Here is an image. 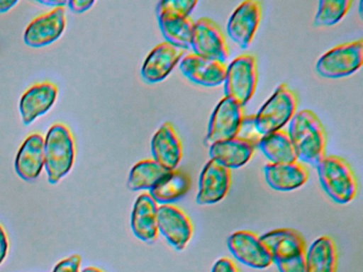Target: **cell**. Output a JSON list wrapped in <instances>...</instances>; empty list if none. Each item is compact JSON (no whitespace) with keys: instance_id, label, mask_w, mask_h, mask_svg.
I'll use <instances>...</instances> for the list:
<instances>
[{"instance_id":"2e32d148","label":"cell","mask_w":363,"mask_h":272,"mask_svg":"<svg viewBox=\"0 0 363 272\" xmlns=\"http://www.w3.org/2000/svg\"><path fill=\"white\" fill-rule=\"evenodd\" d=\"M186 50L164 42L155 47L144 61L141 74L147 83H158L164 80L172 70L182 61Z\"/></svg>"},{"instance_id":"836d02e7","label":"cell","mask_w":363,"mask_h":272,"mask_svg":"<svg viewBox=\"0 0 363 272\" xmlns=\"http://www.w3.org/2000/svg\"><path fill=\"white\" fill-rule=\"evenodd\" d=\"M18 4V0H0V14L11 10Z\"/></svg>"},{"instance_id":"f1b7e54d","label":"cell","mask_w":363,"mask_h":272,"mask_svg":"<svg viewBox=\"0 0 363 272\" xmlns=\"http://www.w3.org/2000/svg\"><path fill=\"white\" fill-rule=\"evenodd\" d=\"M199 2L196 0H164L157 6V16L169 15V16L188 17L194 11Z\"/></svg>"},{"instance_id":"277c9868","label":"cell","mask_w":363,"mask_h":272,"mask_svg":"<svg viewBox=\"0 0 363 272\" xmlns=\"http://www.w3.org/2000/svg\"><path fill=\"white\" fill-rule=\"evenodd\" d=\"M316 169L323 189L333 201L346 204L356 198L358 182L354 170L343 157L326 155Z\"/></svg>"},{"instance_id":"5b68a950","label":"cell","mask_w":363,"mask_h":272,"mask_svg":"<svg viewBox=\"0 0 363 272\" xmlns=\"http://www.w3.org/2000/svg\"><path fill=\"white\" fill-rule=\"evenodd\" d=\"M298 99L296 94L288 86L280 84L260 110L254 115V125L261 136L282 130L290 123L297 112Z\"/></svg>"},{"instance_id":"d590c367","label":"cell","mask_w":363,"mask_h":272,"mask_svg":"<svg viewBox=\"0 0 363 272\" xmlns=\"http://www.w3.org/2000/svg\"><path fill=\"white\" fill-rule=\"evenodd\" d=\"M82 272H104V271H101V270L99 269V268L88 267V268H84V269L82 270Z\"/></svg>"},{"instance_id":"7a4b0ae2","label":"cell","mask_w":363,"mask_h":272,"mask_svg":"<svg viewBox=\"0 0 363 272\" xmlns=\"http://www.w3.org/2000/svg\"><path fill=\"white\" fill-rule=\"evenodd\" d=\"M279 272L306 271V242L294 229H276L260 237Z\"/></svg>"},{"instance_id":"4dcf8cb0","label":"cell","mask_w":363,"mask_h":272,"mask_svg":"<svg viewBox=\"0 0 363 272\" xmlns=\"http://www.w3.org/2000/svg\"><path fill=\"white\" fill-rule=\"evenodd\" d=\"M211 272H240V270L233 259L223 257L216 261Z\"/></svg>"},{"instance_id":"7c38bea8","label":"cell","mask_w":363,"mask_h":272,"mask_svg":"<svg viewBox=\"0 0 363 272\" xmlns=\"http://www.w3.org/2000/svg\"><path fill=\"white\" fill-rule=\"evenodd\" d=\"M227 246L231 254L244 265L255 269H265L273 264L260 237L250 231H238L227 239Z\"/></svg>"},{"instance_id":"9a60e30c","label":"cell","mask_w":363,"mask_h":272,"mask_svg":"<svg viewBox=\"0 0 363 272\" xmlns=\"http://www.w3.org/2000/svg\"><path fill=\"white\" fill-rule=\"evenodd\" d=\"M180 70L192 82L203 86L214 87L224 83L227 63L206 59L192 52L182 57Z\"/></svg>"},{"instance_id":"4316f807","label":"cell","mask_w":363,"mask_h":272,"mask_svg":"<svg viewBox=\"0 0 363 272\" xmlns=\"http://www.w3.org/2000/svg\"><path fill=\"white\" fill-rule=\"evenodd\" d=\"M169 171L171 170L162 167L154 159L140 161L131 168L128 178L129 189L131 191L150 189V191L154 185Z\"/></svg>"},{"instance_id":"44dd1931","label":"cell","mask_w":363,"mask_h":272,"mask_svg":"<svg viewBox=\"0 0 363 272\" xmlns=\"http://www.w3.org/2000/svg\"><path fill=\"white\" fill-rule=\"evenodd\" d=\"M254 153L255 144L239 136L209 146L210 159L230 170L246 165Z\"/></svg>"},{"instance_id":"e0dca14e","label":"cell","mask_w":363,"mask_h":272,"mask_svg":"<svg viewBox=\"0 0 363 272\" xmlns=\"http://www.w3.org/2000/svg\"><path fill=\"white\" fill-rule=\"evenodd\" d=\"M152 159L167 170L178 167L182 159V140L171 123H162L157 130L150 142Z\"/></svg>"},{"instance_id":"cb8c5ba5","label":"cell","mask_w":363,"mask_h":272,"mask_svg":"<svg viewBox=\"0 0 363 272\" xmlns=\"http://www.w3.org/2000/svg\"><path fill=\"white\" fill-rule=\"evenodd\" d=\"M337 251L330 236H320L314 240L306 252V271L335 272Z\"/></svg>"},{"instance_id":"52a82bcc","label":"cell","mask_w":363,"mask_h":272,"mask_svg":"<svg viewBox=\"0 0 363 272\" xmlns=\"http://www.w3.org/2000/svg\"><path fill=\"white\" fill-rule=\"evenodd\" d=\"M362 62L363 40H354L333 47L324 53L316 63V72L324 78H344L356 72Z\"/></svg>"},{"instance_id":"d6986e66","label":"cell","mask_w":363,"mask_h":272,"mask_svg":"<svg viewBox=\"0 0 363 272\" xmlns=\"http://www.w3.org/2000/svg\"><path fill=\"white\" fill-rule=\"evenodd\" d=\"M158 204L150 193H144L138 197L131 212V229L133 234L142 242L152 244L158 238L157 210Z\"/></svg>"},{"instance_id":"1f68e13d","label":"cell","mask_w":363,"mask_h":272,"mask_svg":"<svg viewBox=\"0 0 363 272\" xmlns=\"http://www.w3.org/2000/svg\"><path fill=\"white\" fill-rule=\"evenodd\" d=\"M95 1L93 0H69L67 6L74 13H84L90 10L94 6Z\"/></svg>"},{"instance_id":"9c48e42d","label":"cell","mask_w":363,"mask_h":272,"mask_svg":"<svg viewBox=\"0 0 363 272\" xmlns=\"http://www.w3.org/2000/svg\"><path fill=\"white\" fill-rule=\"evenodd\" d=\"M244 108L235 100L224 97L212 112L208 125L206 144L211 146L214 142L230 140L239 134L243 123Z\"/></svg>"},{"instance_id":"ffe728a7","label":"cell","mask_w":363,"mask_h":272,"mask_svg":"<svg viewBox=\"0 0 363 272\" xmlns=\"http://www.w3.org/2000/svg\"><path fill=\"white\" fill-rule=\"evenodd\" d=\"M44 168V136L33 133L24 140L16 157V171L23 180L39 178Z\"/></svg>"},{"instance_id":"30bf717a","label":"cell","mask_w":363,"mask_h":272,"mask_svg":"<svg viewBox=\"0 0 363 272\" xmlns=\"http://www.w3.org/2000/svg\"><path fill=\"white\" fill-rule=\"evenodd\" d=\"M158 231L176 250L188 246L193 235V225L188 215L173 204H162L157 210Z\"/></svg>"},{"instance_id":"603a6c76","label":"cell","mask_w":363,"mask_h":272,"mask_svg":"<svg viewBox=\"0 0 363 272\" xmlns=\"http://www.w3.org/2000/svg\"><path fill=\"white\" fill-rule=\"evenodd\" d=\"M191 187V178L182 169L171 170L160 178L150 191L157 204H172L186 195Z\"/></svg>"},{"instance_id":"ac0fdd59","label":"cell","mask_w":363,"mask_h":272,"mask_svg":"<svg viewBox=\"0 0 363 272\" xmlns=\"http://www.w3.org/2000/svg\"><path fill=\"white\" fill-rule=\"evenodd\" d=\"M57 96L58 89L52 82L38 83L27 89L20 101L23 123L30 125L38 117L46 114L56 102Z\"/></svg>"},{"instance_id":"d4e9b609","label":"cell","mask_w":363,"mask_h":272,"mask_svg":"<svg viewBox=\"0 0 363 272\" xmlns=\"http://www.w3.org/2000/svg\"><path fill=\"white\" fill-rule=\"evenodd\" d=\"M257 146L271 164L294 163L298 161L286 130H279L262 136Z\"/></svg>"},{"instance_id":"5bb4252c","label":"cell","mask_w":363,"mask_h":272,"mask_svg":"<svg viewBox=\"0 0 363 272\" xmlns=\"http://www.w3.org/2000/svg\"><path fill=\"white\" fill-rule=\"evenodd\" d=\"M65 26V6L52 8L50 12L40 15L27 26L24 33L25 44L33 48L48 46L62 35Z\"/></svg>"},{"instance_id":"484cf974","label":"cell","mask_w":363,"mask_h":272,"mask_svg":"<svg viewBox=\"0 0 363 272\" xmlns=\"http://www.w3.org/2000/svg\"><path fill=\"white\" fill-rule=\"evenodd\" d=\"M157 17H158L159 27L167 42L184 50L190 48L195 23L192 17L169 16V15H159Z\"/></svg>"},{"instance_id":"6da1fadb","label":"cell","mask_w":363,"mask_h":272,"mask_svg":"<svg viewBox=\"0 0 363 272\" xmlns=\"http://www.w3.org/2000/svg\"><path fill=\"white\" fill-rule=\"evenodd\" d=\"M288 134L298 162L316 166L326 157L327 134L320 118L311 110L296 112L289 123Z\"/></svg>"},{"instance_id":"ba28073f","label":"cell","mask_w":363,"mask_h":272,"mask_svg":"<svg viewBox=\"0 0 363 272\" xmlns=\"http://www.w3.org/2000/svg\"><path fill=\"white\" fill-rule=\"evenodd\" d=\"M191 48L193 53L206 59L226 63L229 57V47L222 29L209 17H201L195 21L193 28Z\"/></svg>"},{"instance_id":"8fae6325","label":"cell","mask_w":363,"mask_h":272,"mask_svg":"<svg viewBox=\"0 0 363 272\" xmlns=\"http://www.w3.org/2000/svg\"><path fill=\"white\" fill-rule=\"evenodd\" d=\"M262 16V4L258 0L242 2L231 14L227 23L229 38L242 49L252 45Z\"/></svg>"},{"instance_id":"d6a6232c","label":"cell","mask_w":363,"mask_h":272,"mask_svg":"<svg viewBox=\"0 0 363 272\" xmlns=\"http://www.w3.org/2000/svg\"><path fill=\"white\" fill-rule=\"evenodd\" d=\"M8 238L4 227L0 225V264L3 263L8 252Z\"/></svg>"},{"instance_id":"8992f818","label":"cell","mask_w":363,"mask_h":272,"mask_svg":"<svg viewBox=\"0 0 363 272\" xmlns=\"http://www.w3.org/2000/svg\"><path fill=\"white\" fill-rule=\"evenodd\" d=\"M258 85V65L254 55L243 53L227 66L224 80L225 97L245 106L254 97Z\"/></svg>"},{"instance_id":"3957f363","label":"cell","mask_w":363,"mask_h":272,"mask_svg":"<svg viewBox=\"0 0 363 272\" xmlns=\"http://www.w3.org/2000/svg\"><path fill=\"white\" fill-rule=\"evenodd\" d=\"M75 152L71 130L63 123L52 125L44 138V168L50 184L60 182L71 171Z\"/></svg>"},{"instance_id":"e575fe53","label":"cell","mask_w":363,"mask_h":272,"mask_svg":"<svg viewBox=\"0 0 363 272\" xmlns=\"http://www.w3.org/2000/svg\"><path fill=\"white\" fill-rule=\"evenodd\" d=\"M39 4H44V6H52V8H61L67 4L65 0H39Z\"/></svg>"},{"instance_id":"f546056e","label":"cell","mask_w":363,"mask_h":272,"mask_svg":"<svg viewBox=\"0 0 363 272\" xmlns=\"http://www.w3.org/2000/svg\"><path fill=\"white\" fill-rule=\"evenodd\" d=\"M80 264H82L80 255L74 254L59 261L52 272H80Z\"/></svg>"},{"instance_id":"4fadbf2b","label":"cell","mask_w":363,"mask_h":272,"mask_svg":"<svg viewBox=\"0 0 363 272\" xmlns=\"http://www.w3.org/2000/svg\"><path fill=\"white\" fill-rule=\"evenodd\" d=\"M231 170L209 159L201 170L199 181L196 202L199 205H210L222 201L231 186Z\"/></svg>"},{"instance_id":"7402d4cb","label":"cell","mask_w":363,"mask_h":272,"mask_svg":"<svg viewBox=\"0 0 363 272\" xmlns=\"http://www.w3.org/2000/svg\"><path fill=\"white\" fill-rule=\"evenodd\" d=\"M265 181L269 187L279 191H291L303 186L309 178V172L301 162L286 164H267Z\"/></svg>"},{"instance_id":"83f0119b","label":"cell","mask_w":363,"mask_h":272,"mask_svg":"<svg viewBox=\"0 0 363 272\" xmlns=\"http://www.w3.org/2000/svg\"><path fill=\"white\" fill-rule=\"evenodd\" d=\"M352 4L350 0H322L318 2L314 23L323 27L335 25L347 14Z\"/></svg>"}]
</instances>
